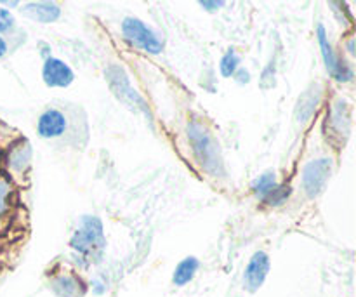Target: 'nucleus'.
<instances>
[{"mask_svg": "<svg viewBox=\"0 0 356 297\" xmlns=\"http://www.w3.org/2000/svg\"><path fill=\"white\" fill-rule=\"evenodd\" d=\"M289 197H291V186H282V184H278V186L268 195L264 202H266L268 205H280L284 204Z\"/></svg>", "mask_w": 356, "mask_h": 297, "instance_id": "nucleus-15", "label": "nucleus"}, {"mask_svg": "<svg viewBox=\"0 0 356 297\" xmlns=\"http://www.w3.org/2000/svg\"><path fill=\"white\" fill-rule=\"evenodd\" d=\"M268 271H270V257H268L266 252L259 250V252L254 254L252 259L249 261L245 268V275H243L245 287L250 292L257 291L264 284V280H266Z\"/></svg>", "mask_w": 356, "mask_h": 297, "instance_id": "nucleus-5", "label": "nucleus"}, {"mask_svg": "<svg viewBox=\"0 0 356 297\" xmlns=\"http://www.w3.org/2000/svg\"><path fill=\"white\" fill-rule=\"evenodd\" d=\"M238 63H240L238 54H236V52L233 51V49H229V51L226 52L225 56H222L221 65H219V70H221L222 77L235 75L236 68H238Z\"/></svg>", "mask_w": 356, "mask_h": 297, "instance_id": "nucleus-14", "label": "nucleus"}, {"mask_svg": "<svg viewBox=\"0 0 356 297\" xmlns=\"http://www.w3.org/2000/svg\"><path fill=\"white\" fill-rule=\"evenodd\" d=\"M24 13L35 21H40V23H52L59 17L61 10L56 3L52 2H31L24 7Z\"/></svg>", "mask_w": 356, "mask_h": 297, "instance_id": "nucleus-9", "label": "nucleus"}, {"mask_svg": "<svg viewBox=\"0 0 356 297\" xmlns=\"http://www.w3.org/2000/svg\"><path fill=\"white\" fill-rule=\"evenodd\" d=\"M70 246L80 254L86 256H94L96 252H101L104 247L103 226L97 218H86L73 235Z\"/></svg>", "mask_w": 356, "mask_h": 297, "instance_id": "nucleus-1", "label": "nucleus"}, {"mask_svg": "<svg viewBox=\"0 0 356 297\" xmlns=\"http://www.w3.org/2000/svg\"><path fill=\"white\" fill-rule=\"evenodd\" d=\"M6 51H7V45H6V42H3V38L0 37V58H2V56L6 54Z\"/></svg>", "mask_w": 356, "mask_h": 297, "instance_id": "nucleus-19", "label": "nucleus"}, {"mask_svg": "<svg viewBox=\"0 0 356 297\" xmlns=\"http://www.w3.org/2000/svg\"><path fill=\"white\" fill-rule=\"evenodd\" d=\"M277 186H278V183H277V177H275V174L266 172L254 181L252 191L257 195V198H259V200L264 202L266 200L268 195H270Z\"/></svg>", "mask_w": 356, "mask_h": 297, "instance_id": "nucleus-11", "label": "nucleus"}, {"mask_svg": "<svg viewBox=\"0 0 356 297\" xmlns=\"http://www.w3.org/2000/svg\"><path fill=\"white\" fill-rule=\"evenodd\" d=\"M122 31H124V37L131 44H134L136 47L143 49V51L149 52V54H159V52H162V42L138 17H125L124 23H122Z\"/></svg>", "mask_w": 356, "mask_h": 297, "instance_id": "nucleus-2", "label": "nucleus"}, {"mask_svg": "<svg viewBox=\"0 0 356 297\" xmlns=\"http://www.w3.org/2000/svg\"><path fill=\"white\" fill-rule=\"evenodd\" d=\"M198 270V259L197 257H186L184 261H181L179 264H177L176 271H174V277H172V282L176 285H186L188 282L191 280V278L195 277V273H197Z\"/></svg>", "mask_w": 356, "mask_h": 297, "instance_id": "nucleus-10", "label": "nucleus"}, {"mask_svg": "<svg viewBox=\"0 0 356 297\" xmlns=\"http://www.w3.org/2000/svg\"><path fill=\"white\" fill-rule=\"evenodd\" d=\"M13 24H14L13 14H10L7 9H2V7H0V33H2V31L10 30Z\"/></svg>", "mask_w": 356, "mask_h": 297, "instance_id": "nucleus-17", "label": "nucleus"}, {"mask_svg": "<svg viewBox=\"0 0 356 297\" xmlns=\"http://www.w3.org/2000/svg\"><path fill=\"white\" fill-rule=\"evenodd\" d=\"M191 138L197 139V143H195V152L200 155L202 152H204V155L200 156L202 162L205 163V166H211V163H216V156H218V150H214V145H212L211 138H209L207 134H205L204 131H202V127H198V125H191V131H190Z\"/></svg>", "mask_w": 356, "mask_h": 297, "instance_id": "nucleus-8", "label": "nucleus"}, {"mask_svg": "<svg viewBox=\"0 0 356 297\" xmlns=\"http://www.w3.org/2000/svg\"><path fill=\"white\" fill-rule=\"evenodd\" d=\"M318 42H320V49H322L323 61H325V66L327 70H329L330 75L336 77L339 82H348V80H351L353 72H351L348 66H341L339 59H337L336 52H334L332 45H330L329 38H327L325 28H323L322 24L318 26Z\"/></svg>", "mask_w": 356, "mask_h": 297, "instance_id": "nucleus-4", "label": "nucleus"}, {"mask_svg": "<svg viewBox=\"0 0 356 297\" xmlns=\"http://www.w3.org/2000/svg\"><path fill=\"white\" fill-rule=\"evenodd\" d=\"M30 162V148L26 145H19L17 148H14L9 155V166L14 169L21 170L26 167V163Z\"/></svg>", "mask_w": 356, "mask_h": 297, "instance_id": "nucleus-13", "label": "nucleus"}, {"mask_svg": "<svg viewBox=\"0 0 356 297\" xmlns=\"http://www.w3.org/2000/svg\"><path fill=\"white\" fill-rule=\"evenodd\" d=\"M38 134L45 139L58 138L66 131V118L61 111L47 110L38 118Z\"/></svg>", "mask_w": 356, "mask_h": 297, "instance_id": "nucleus-7", "label": "nucleus"}, {"mask_svg": "<svg viewBox=\"0 0 356 297\" xmlns=\"http://www.w3.org/2000/svg\"><path fill=\"white\" fill-rule=\"evenodd\" d=\"M42 75L49 87H68L73 82L72 68L58 58H49L45 61Z\"/></svg>", "mask_w": 356, "mask_h": 297, "instance_id": "nucleus-6", "label": "nucleus"}, {"mask_svg": "<svg viewBox=\"0 0 356 297\" xmlns=\"http://www.w3.org/2000/svg\"><path fill=\"white\" fill-rule=\"evenodd\" d=\"M200 6L204 7V9H207V10H211V13H214V10H218L219 7L225 6V2H207V0H205V2H200Z\"/></svg>", "mask_w": 356, "mask_h": 297, "instance_id": "nucleus-18", "label": "nucleus"}, {"mask_svg": "<svg viewBox=\"0 0 356 297\" xmlns=\"http://www.w3.org/2000/svg\"><path fill=\"white\" fill-rule=\"evenodd\" d=\"M330 169H332V162L327 159L313 160L306 166L305 174H302V184L309 197H315L322 191L330 176Z\"/></svg>", "mask_w": 356, "mask_h": 297, "instance_id": "nucleus-3", "label": "nucleus"}, {"mask_svg": "<svg viewBox=\"0 0 356 297\" xmlns=\"http://www.w3.org/2000/svg\"><path fill=\"white\" fill-rule=\"evenodd\" d=\"M54 287L63 297H80L83 292L82 284H80L76 278H72V277L58 278L54 284Z\"/></svg>", "mask_w": 356, "mask_h": 297, "instance_id": "nucleus-12", "label": "nucleus"}, {"mask_svg": "<svg viewBox=\"0 0 356 297\" xmlns=\"http://www.w3.org/2000/svg\"><path fill=\"white\" fill-rule=\"evenodd\" d=\"M10 195V184L7 183L6 179H0V219L6 214L7 209H9V204H7V198Z\"/></svg>", "mask_w": 356, "mask_h": 297, "instance_id": "nucleus-16", "label": "nucleus"}]
</instances>
